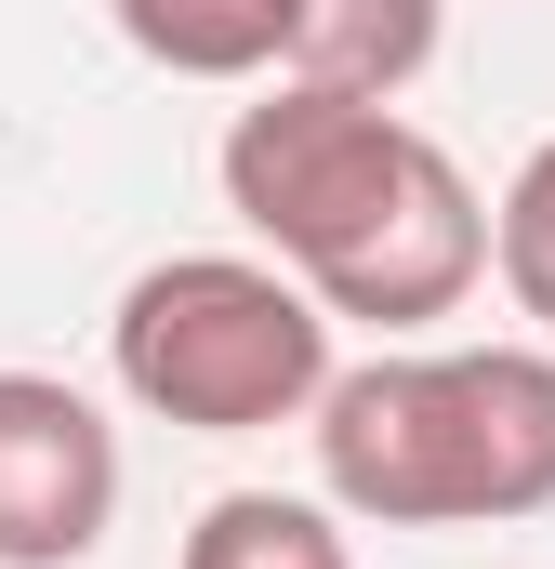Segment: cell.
Returning a JSON list of instances; mask_svg holds the SVG:
<instances>
[{"label":"cell","instance_id":"277c9868","mask_svg":"<svg viewBox=\"0 0 555 569\" xmlns=\"http://www.w3.org/2000/svg\"><path fill=\"white\" fill-rule=\"evenodd\" d=\"M120 517V425L67 371H0V569H80Z\"/></svg>","mask_w":555,"mask_h":569},{"label":"cell","instance_id":"ba28073f","mask_svg":"<svg viewBox=\"0 0 555 569\" xmlns=\"http://www.w3.org/2000/svg\"><path fill=\"white\" fill-rule=\"evenodd\" d=\"M490 266L516 291V318L555 331V133L516 159V186H503V212H490Z\"/></svg>","mask_w":555,"mask_h":569},{"label":"cell","instance_id":"5b68a950","mask_svg":"<svg viewBox=\"0 0 555 569\" xmlns=\"http://www.w3.org/2000/svg\"><path fill=\"white\" fill-rule=\"evenodd\" d=\"M436 40H450V0H304L278 80H317V93H371V107H397L423 67H436Z\"/></svg>","mask_w":555,"mask_h":569},{"label":"cell","instance_id":"8992f818","mask_svg":"<svg viewBox=\"0 0 555 569\" xmlns=\"http://www.w3.org/2000/svg\"><path fill=\"white\" fill-rule=\"evenodd\" d=\"M120 40L172 80H278L291 67V27L304 0H107Z\"/></svg>","mask_w":555,"mask_h":569},{"label":"cell","instance_id":"7a4b0ae2","mask_svg":"<svg viewBox=\"0 0 555 569\" xmlns=\"http://www.w3.org/2000/svg\"><path fill=\"white\" fill-rule=\"evenodd\" d=\"M317 490L371 530H516L555 517V358L436 345L357 358L317 398Z\"/></svg>","mask_w":555,"mask_h":569},{"label":"cell","instance_id":"6da1fadb","mask_svg":"<svg viewBox=\"0 0 555 569\" xmlns=\"http://www.w3.org/2000/svg\"><path fill=\"white\" fill-rule=\"evenodd\" d=\"M225 212L331 318H371V331H423L490 279V199L463 186V159L436 133H411L371 93L278 80L265 107H239L225 120Z\"/></svg>","mask_w":555,"mask_h":569},{"label":"cell","instance_id":"52a82bcc","mask_svg":"<svg viewBox=\"0 0 555 569\" xmlns=\"http://www.w3.org/2000/svg\"><path fill=\"white\" fill-rule=\"evenodd\" d=\"M172 569H357L344 557V503L317 490H225V503H199V530H185V557Z\"/></svg>","mask_w":555,"mask_h":569},{"label":"cell","instance_id":"3957f363","mask_svg":"<svg viewBox=\"0 0 555 569\" xmlns=\"http://www.w3.org/2000/svg\"><path fill=\"white\" fill-rule=\"evenodd\" d=\"M107 358H120V398L145 425H185V437L317 425V398H331V305L278 252H172V266H145L120 291Z\"/></svg>","mask_w":555,"mask_h":569}]
</instances>
